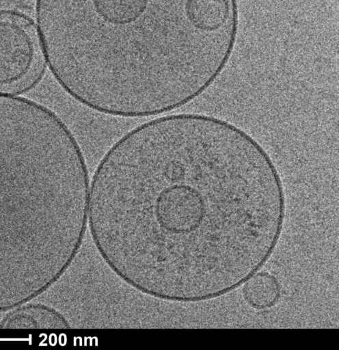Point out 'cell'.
Here are the masks:
<instances>
[{"mask_svg": "<svg viewBox=\"0 0 339 350\" xmlns=\"http://www.w3.org/2000/svg\"><path fill=\"white\" fill-rule=\"evenodd\" d=\"M187 0H38L45 63L73 99L100 113L154 116L206 90L213 55L189 21Z\"/></svg>", "mask_w": 339, "mask_h": 350, "instance_id": "7a4b0ae2", "label": "cell"}, {"mask_svg": "<svg viewBox=\"0 0 339 350\" xmlns=\"http://www.w3.org/2000/svg\"><path fill=\"white\" fill-rule=\"evenodd\" d=\"M242 286L244 300L256 310L272 308L282 297L280 281L273 274L267 271H258Z\"/></svg>", "mask_w": 339, "mask_h": 350, "instance_id": "277c9868", "label": "cell"}, {"mask_svg": "<svg viewBox=\"0 0 339 350\" xmlns=\"http://www.w3.org/2000/svg\"><path fill=\"white\" fill-rule=\"evenodd\" d=\"M38 65V38L31 24L14 14H0V89L24 85Z\"/></svg>", "mask_w": 339, "mask_h": 350, "instance_id": "3957f363", "label": "cell"}, {"mask_svg": "<svg viewBox=\"0 0 339 350\" xmlns=\"http://www.w3.org/2000/svg\"><path fill=\"white\" fill-rule=\"evenodd\" d=\"M261 174L234 137L181 113L146 122L105 152L90 186L100 256L134 289L208 301L247 258L261 227Z\"/></svg>", "mask_w": 339, "mask_h": 350, "instance_id": "6da1fadb", "label": "cell"}]
</instances>
